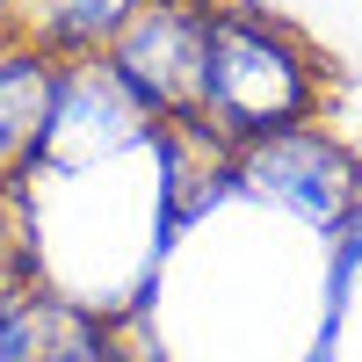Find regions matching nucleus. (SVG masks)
Instances as JSON below:
<instances>
[{
	"mask_svg": "<svg viewBox=\"0 0 362 362\" xmlns=\"http://www.w3.org/2000/svg\"><path fill=\"white\" fill-rule=\"evenodd\" d=\"M109 362H131V348H116V355H109Z\"/></svg>",
	"mask_w": 362,
	"mask_h": 362,
	"instance_id": "nucleus-7",
	"label": "nucleus"
},
{
	"mask_svg": "<svg viewBox=\"0 0 362 362\" xmlns=\"http://www.w3.org/2000/svg\"><path fill=\"white\" fill-rule=\"evenodd\" d=\"M58 51L15 37L0 51V196H15L44 160V138H51V116H58Z\"/></svg>",
	"mask_w": 362,
	"mask_h": 362,
	"instance_id": "nucleus-4",
	"label": "nucleus"
},
{
	"mask_svg": "<svg viewBox=\"0 0 362 362\" xmlns=\"http://www.w3.org/2000/svg\"><path fill=\"white\" fill-rule=\"evenodd\" d=\"M8 305H15V283H8V268H0V362H8Z\"/></svg>",
	"mask_w": 362,
	"mask_h": 362,
	"instance_id": "nucleus-6",
	"label": "nucleus"
},
{
	"mask_svg": "<svg viewBox=\"0 0 362 362\" xmlns=\"http://www.w3.org/2000/svg\"><path fill=\"white\" fill-rule=\"evenodd\" d=\"M210 8H218V0H145V8H131L124 22H116V37L102 44L109 73L124 80L131 95L160 116V124L196 116Z\"/></svg>",
	"mask_w": 362,
	"mask_h": 362,
	"instance_id": "nucleus-3",
	"label": "nucleus"
},
{
	"mask_svg": "<svg viewBox=\"0 0 362 362\" xmlns=\"http://www.w3.org/2000/svg\"><path fill=\"white\" fill-rule=\"evenodd\" d=\"M326 109V66L319 51L283 29L276 15H261L254 0H218L203 37V95L196 124H210L225 145H247L268 131L312 124Z\"/></svg>",
	"mask_w": 362,
	"mask_h": 362,
	"instance_id": "nucleus-1",
	"label": "nucleus"
},
{
	"mask_svg": "<svg viewBox=\"0 0 362 362\" xmlns=\"http://www.w3.org/2000/svg\"><path fill=\"white\" fill-rule=\"evenodd\" d=\"M232 189L254 196L261 210L305 218L312 232L341 239V225L362 203V153H348V145L334 131H319V116H312V124H290V131L232 145Z\"/></svg>",
	"mask_w": 362,
	"mask_h": 362,
	"instance_id": "nucleus-2",
	"label": "nucleus"
},
{
	"mask_svg": "<svg viewBox=\"0 0 362 362\" xmlns=\"http://www.w3.org/2000/svg\"><path fill=\"white\" fill-rule=\"evenodd\" d=\"M124 334L66 290H15L8 305V362H109Z\"/></svg>",
	"mask_w": 362,
	"mask_h": 362,
	"instance_id": "nucleus-5",
	"label": "nucleus"
}]
</instances>
